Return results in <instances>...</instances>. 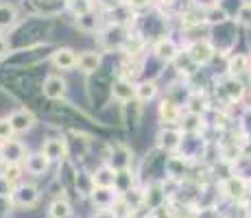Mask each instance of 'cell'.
Masks as SVG:
<instances>
[{
	"label": "cell",
	"instance_id": "25",
	"mask_svg": "<svg viewBox=\"0 0 251 218\" xmlns=\"http://www.w3.org/2000/svg\"><path fill=\"white\" fill-rule=\"evenodd\" d=\"M186 111L188 114H197V116H203L207 111V98L201 90L190 92V96L186 98Z\"/></svg>",
	"mask_w": 251,
	"mask_h": 218
},
{
	"label": "cell",
	"instance_id": "37",
	"mask_svg": "<svg viewBox=\"0 0 251 218\" xmlns=\"http://www.w3.org/2000/svg\"><path fill=\"white\" fill-rule=\"evenodd\" d=\"M157 2H160L162 7H173V4H175L177 0H157Z\"/></svg>",
	"mask_w": 251,
	"mask_h": 218
},
{
	"label": "cell",
	"instance_id": "27",
	"mask_svg": "<svg viewBox=\"0 0 251 218\" xmlns=\"http://www.w3.org/2000/svg\"><path fill=\"white\" fill-rule=\"evenodd\" d=\"M64 4L75 18L85 16V13H90L94 9V0H64Z\"/></svg>",
	"mask_w": 251,
	"mask_h": 218
},
{
	"label": "cell",
	"instance_id": "36",
	"mask_svg": "<svg viewBox=\"0 0 251 218\" xmlns=\"http://www.w3.org/2000/svg\"><path fill=\"white\" fill-rule=\"evenodd\" d=\"M100 4H103L105 9H114V7H118L120 2H123V0H99Z\"/></svg>",
	"mask_w": 251,
	"mask_h": 218
},
{
	"label": "cell",
	"instance_id": "5",
	"mask_svg": "<svg viewBox=\"0 0 251 218\" xmlns=\"http://www.w3.org/2000/svg\"><path fill=\"white\" fill-rule=\"evenodd\" d=\"M186 55L195 66H207L212 59H214L216 48L210 40H195L186 48Z\"/></svg>",
	"mask_w": 251,
	"mask_h": 218
},
{
	"label": "cell",
	"instance_id": "7",
	"mask_svg": "<svg viewBox=\"0 0 251 218\" xmlns=\"http://www.w3.org/2000/svg\"><path fill=\"white\" fill-rule=\"evenodd\" d=\"M105 162L114 168L116 172L118 170H127V168H133V151L123 142H116L109 148V155L105 157Z\"/></svg>",
	"mask_w": 251,
	"mask_h": 218
},
{
	"label": "cell",
	"instance_id": "8",
	"mask_svg": "<svg viewBox=\"0 0 251 218\" xmlns=\"http://www.w3.org/2000/svg\"><path fill=\"white\" fill-rule=\"evenodd\" d=\"M109 96L120 105L131 103V100H136V83L129 76H118L109 85Z\"/></svg>",
	"mask_w": 251,
	"mask_h": 218
},
{
	"label": "cell",
	"instance_id": "24",
	"mask_svg": "<svg viewBox=\"0 0 251 218\" xmlns=\"http://www.w3.org/2000/svg\"><path fill=\"white\" fill-rule=\"evenodd\" d=\"M20 20V13H18V7L11 2H0V31L4 28H13Z\"/></svg>",
	"mask_w": 251,
	"mask_h": 218
},
{
	"label": "cell",
	"instance_id": "29",
	"mask_svg": "<svg viewBox=\"0 0 251 218\" xmlns=\"http://www.w3.org/2000/svg\"><path fill=\"white\" fill-rule=\"evenodd\" d=\"M24 172H26L24 170V164H4V168H2V174L13 183V186H18V183L22 181Z\"/></svg>",
	"mask_w": 251,
	"mask_h": 218
},
{
	"label": "cell",
	"instance_id": "16",
	"mask_svg": "<svg viewBox=\"0 0 251 218\" xmlns=\"http://www.w3.org/2000/svg\"><path fill=\"white\" fill-rule=\"evenodd\" d=\"M9 120H11L16 133H26V131H31L33 127H35V114L26 107L13 109L11 114H9Z\"/></svg>",
	"mask_w": 251,
	"mask_h": 218
},
{
	"label": "cell",
	"instance_id": "21",
	"mask_svg": "<svg viewBox=\"0 0 251 218\" xmlns=\"http://www.w3.org/2000/svg\"><path fill=\"white\" fill-rule=\"evenodd\" d=\"M136 172H133V168H127V170H118L116 172V181H114V190L118 192L120 196L127 194L129 190H133L136 188Z\"/></svg>",
	"mask_w": 251,
	"mask_h": 218
},
{
	"label": "cell",
	"instance_id": "15",
	"mask_svg": "<svg viewBox=\"0 0 251 218\" xmlns=\"http://www.w3.org/2000/svg\"><path fill=\"white\" fill-rule=\"evenodd\" d=\"M76 68H79L85 76L96 74V72H100V68H103V55L96 50H83L79 55V59H76Z\"/></svg>",
	"mask_w": 251,
	"mask_h": 218
},
{
	"label": "cell",
	"instance_id": "35",
	"mask_svg": "<svg viewBox=\"0 0 251 218\" xmlns=\"http://www.w3.org/2000/svg\"><path fill=\"white\" fill-rule=\"evenodd\" d=\"M4 55H9V42H7V37L0 35V57H4Z\"/></svg>",
	"mask_w": 251,
	"mask_h": 218
},
{
	"label": "cell",
	"instance_id": "14",
	"mask_svg": "<svg viewBox=\"0 0 251 218\" xmlns=\"http://www.w3.org/2000/svg\"><path fill=\"white\" fill-rule=\"evenodd\" d=\"M118 192L114 188H94L90 192V203L94 205V210H112L114 203L118 201Z\"/></svg>",
	"mask_w": 251,
	"mask_h": 218
},
{
	"label": "cell",
	"instance_id": "11",
	"mask_svg": "<svg viewBox=\"0 0 251 218\" xmlns=\"http://www.w3.org/2000/svg\"><path fill=\"white\" fill-rule=\"evenodd\" d=\"M42 96L48 100H61L68 92V81L59 74H48L44 81H42Z\"/></svg>",
	"mask_w": 251,
	"mask_h": 218
},
{
	"label": "cell",
	"instance_id": "3",
	"mask_svg": "<svg viewBox=\"0 0 251 218\" xmlns=\"http://www.w3.org/2000/svg\"><path fill=\"white\" fill-rule=\"evenodd\" d=\"M40 151L50 159L52 164H64L66 159H70V144L66 135H50L42 142Z\"/></svg>",
	"mask_w": 251,
	"mask_h": 218
},
{
	"label": "cell",
	"instance_id": "30",
	"mask_svg": "<svg viewBox=\"0 0 251 218\" xmlns=\"http://www.w3.org/2000/svg\"><path fill=\"white\" fill-rule=\"evenodd\" d=\"M236 22L245 28H251V2H243L236 11Z\"/></svg>",
	"mask_w": 251,
	"mask_h": 218
},
{
	"label": "cell",
	"instance_id": "38",
	"mask_svg": "<svg viewBox=\"0 0 251 218\" xmlns=\"http://www.w3.org/2000/svg\"><path fill=\"white\" fill-rule=\"evenodd\" d=\"M249 72H251V64H249Z\"/></svg>",
	"mask_w": 251,
	"mask_h": 218
},
{
	"label": "cell",
	"instance_id": "31",
	"mask_svg": "<svg viewBox=\"0 0 251 218\" xmlns=\"http://www.w3.org/2000/svg\"><path fill=\"white\" fill-rule=\"evenodd\" d=\"M144 218H177V214L171 203H166V205L157 207V210H153V212H144Z\"/></svg>",
	"mask_w": 251,
	"mask_h": 218
},
{
	"label": "cell",
	"instance_id": "32",
	"mask_svg": "<svg viewBox=\"0 0 251 218\" xmlns=\"http://www.w3.org/2000/svg\"><path fill=\"white\" fill-rule=\"evenodd\" d=\"M13 124H11V120H9V116H2L0 118V142H4V140H11L13 138Z\"/></svg>",
	"mask_w": 251,
	"mask_h": 218
},
{
	"label": "cell",
	"instance_id": "18",
	"mask_svg": "<svg viewBox=\"0 0 251 218\" xmlns=\"http://www.w3.org/2000/svg\"><path fill=\"white\" fill-rule=\"evenodd\" d=\"M90 177H92V186L94 188H114L116 170L107 162H103L100 166H96L94 170L90 172Z\"/></svg>",
	"mask_w": 251,
	"mask_h": 218
},
{
	"label": "cell",
	"instance_id": "1",
	"mask_svg": "<svg viewBox=\"0 0 251 218\" xmlns=\"http://www.w3.org/2000/svg\"><path fill=\"white\" fill-rule=\"evenodd\" d=\"M219 194L223 198H227L229 203L243 205L251 196V179L245 177V174H236V172L229 174V177H223L219 181Z\"/></svg>",
	"mask_w": 251,
	"mask_h": 218
},
{
	"label": "cell",
	"instance_id": "28",
	"mask_svg": "<svg viewBox=\"0 0 251 218\" xmlns=\"http://www.w3.org/2000/svg\"><path fill=\"white\" fill-rule=\"evenodd\" d=\"M76 26L83 33H94L96 28H99V16H94V11L85 13V16H79L76 18Z\"/></svg>",
	"mask_w": 251,
	"mask_h": 218
},
{
	"label": "cell",
	"instance_id": "26",
	"mask_svg": "<svg viewBox=\"0 0 251 218\" xmlns=\"http://www.w3.org/2000/svg\"><path fill=\"white\" fill-rule=\"evenodd\" d=\"M203 18H205V24H214V26H219V24H225V22L229 20L227 11H225L223 7H219V4L205 7L203 9Z\"/></svg>",
	"mask_w": 251,
	"mask_h": 218
},
{
	"label": "cell",
	"instance_id": "13",
	"mask_svg": "<svg viewBox=\"0 0 251 218\" xmlns=\"http://www.w3.org/2000/svg\"><path fill=\"white\" fill-rule=\"evenodd\" d=\"M50 164L52 162L42 151L28 153L26 159H24V170L31 174V177H44V174L50 170Z\"/></svg>",
	"mask_w": 251,
	"mask_h": 218
},
{
	"label": "cell",
	"instance_id": "12",
	"mask_svg": "<svg viewBox=\"0 0 251 218\" xmlns=\"http://www.w3.org/2000/svg\"><path fill=\"white\" fill-rule=\"evenodd\" d=\"M153 55H155L162 64H175V59L181 52H179V46L175 44V40L164 35V37H157L155 44H153Z\"/></svg>",
	"mask_w": 251,
	"mask_h": 218
},
{
	"label": "cell",
	"instance_id": "20",
	"mask_svg": "<svg viewBox=\"0 0 251 218\" xmlns=\"http://www.w3.org/2000/svg\"><path fill=\"white\" fill-rule=\"evenodd\" d=\"M249 64H251V57L245 55V52H234V55H229L227 57V76L240 79L245 72H249Z\"/></svg>",
	"mask_w": 251,
	"mask_h": 218
},
{
	"label": "cell",
	"instance_id": "9",
	"mask_svg": "<svg viewBox=\"0 0 251 218\" xmlns=\"http://www.w3.org/2000/svg\"><path fill=\"white\" fill-rule=\"evenodd\" d=\"M181 142H183V131L177 127H164L160 133H157V148H160L164 155L177 153L181 148Z\"/></svg>",
	"mask_w": 251,
	"mask_h": 218
},
{
	"label": "cell",
	"instance_id": "17",
	"mask_svg": "<svg viewBox=\"0 0 251 218\" xmlns=\"http://www.w3.org/2000/svg\"><path fill=\"white\" fill-rule=\"evenodd\" d=\"M76 59H79V55H76L70 46L55 48V52L50 55V64L55 66L57 70H72V68H76Z\"/></svg>",
	"mask_w": 251,
	"mask_h": 218
},
{
	"label": "cell",
	"instance_id": "10",
	"mask_svg": "<svg viewBox=\"0 0 251 218\" xmlns=\"http://www.w3.org/2000/svg\"><path fill=\"white\" fill-rule=\"evenodd\" d=\"M157 116H160V120H162L164 127H177V129H179L181 118H183L179 103H177V100H173L171 96H166V98H164L162 103H160Z\"/></svg>",
	"mask_w": 251,
	"mask_h": 218
},
{
	"label": "cell",
	"instance_id": "19",
	"mask_svg": "<svg viewBox=\"0 0 251 218\" xmlns=\"http://www.w3.org/2000/svg\"><path fill=\"white\" fill-rule=\"evenodd\" d=\"M221 92L225 94L227 103H238L245 96V85H243V81L236 79V76H227V79H223V83H221Z\"/></svg>",
	"mask_w": 251,
	"mask_h": 218
},
{
	"label": "cell",
	"instance_id": "6",
	"mask_svg": "<svg viewBox=\"0 0 251 218\" xmlns=\"http://www.w3.org/2000/svg\"><path fill=\"white\" fill-rule=\"evenodd\" d=\"M26 155H28V148L22 140L11 138V140L0 142V162H4V164H24Z\"/></svg>",
	"mask_w": 251,
	"mask_h": 218
},
{
	"label": "cell",
	"instance_id": "2",
	"mask_svg": "<svg viewBox=\"0 0 251 218\" xmlns=\"http://www.w3.org/2000/svg\"><path fill=\"white\" fill-rule=\"evenodd\" d=\"M42 201V192L35 183H26V181H20L16 188H13L11 196L7 198L9 207L11 210H18V212H33Z\"/></svg>",
	"mask_w": 251,
	"mask_h": 218
},
{
	"label": "cell",
	"instance_id": "33",
	"mask_svg": "<svg viewBox=\"0 0 251 218\" xmlns=\"http://www.w3.org/2000/svg\"><path fill=\"white\" fill-rule=\"evenodd\" d=\"M125 4H127L131 11H144V9H149L155 0H123Z\"/></svg>",
	"mask_w": 251,
	"mask_h": 218
},
{
	"label": "cell",
	"instance_id": "4",
	"mask_svg": "<svg viewBox=\"0 0 251 218\" xmlns=\"http://www.w3.org/2000/svg\"><path fill=\"white\" fill-rule=\"evenodd\" d=\"M166 203H168V198H166V192H164L162 181H149L142 188V210L144 212H153L157 207L166 205Z\"/></svg>",
	"mask_w": 251,
	"mask_h": 218
},
{
	"label": "cell",
	"instance_id": "22",
	"mask_svg": "<svg viewBox=\"0 0 251 218\" xmlns=\"http://www.w3.org/2000/svg\"><path fill=\"white\" fill-rule=\"evenodd\" d=\"M75 210H72V203L66 196H57L50 201L48 205V218H72Z\"/></svg>",
	"mask_w": 251,
	"mask_h": 218
},
{
	"label": "cell",
	"instance_id": "23",
	"mask_svg": "<svg viewBox=\"0 0 251 218\" xmlns=\"http://www.w3.org/2000/svg\"><path fill=\"white\" fill-rule=\"evenodd\" d=\"M157 92H160V87L153 79H142L136 83V100L138 103H149V100H153L157 96Z\"/></svg>",
	"mask_w": 251,
	"mask_h": 218
},
{
	"label": "cell",
	"instance_id": "34",
	"mask_svg": "<svg viewBox=\"0 0 251 218\" xmlns=\"http://www.w3.org/2000/svg\"><path fill=\"white\" fill-rule=\"evenodd\" d=\"M13 188H16V186H13V183L9 181L2 172H0V198H9V196H11Z\"/></svg>",
	"mask_w": 251,
	"mask_h": 218
}]
</instances>
